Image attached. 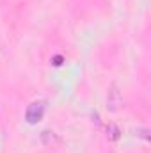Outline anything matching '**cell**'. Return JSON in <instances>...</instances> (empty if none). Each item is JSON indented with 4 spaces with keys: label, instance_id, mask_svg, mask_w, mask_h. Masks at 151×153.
Here are the masks:
<instances>
[{
    "label": "cell",
    "instance_id": "obj_4",
    "mask_svg": "<svg viewBox=\"0 0 151 153\" xmlns=\"http://www.w3.org/2000/svg\"><path fill=\"white\" fill-rule=\"evenodd\" d=\"M107 134H109V139H112V141H117L119 139V128L115 126V125H109L107 126Z\"/></svg>",
    "mask_w": 151,
    "mask_h": 153
},
{
    "label": "cell",
    "instance_id": "obj_2",
    "mask_svg": "<svg viewBox=\"0 0 151 153\" xmlns=\"http://www.w3.org/2000/svg\"><path fill=\"white\" fill-rule=\"evenodd\" d=\"M121 103H123V94H121L119 87L115 84H112L109 89V94H107V109L110 112H115V111H119Z\"/></svg>",
    "mask_w": 151,
    "mask_h": 153
},
{
    "label": "cell",
    "instance_id": "obj_1",
    "mask_svg": "<svg viewBox=\"0 0 151 153\" xmlns=\"http://www.w3.org/2000/svg\"><path fill=\"white\" fill-rule=\"evenodd\" d=\"M43 116H44V103H43V102H34V103H30V105L27 107V111H25V119H27V123H30V125L39 123V121L43 119Z\"/></svg>",
    "mask_w": 151,
    "mask_h": 153
},
{
    "label": "cell",
    "instance_id": "obj_3",
    "mask_svg": "<svg viewBox=\"0 0 151 153\" xmlns=\"http://www.w3.org/2000/svg\"><path fill=\"white\" fill-rule=\"evenodd\" d=\"M41 141H43V144L48 146V148H53V146H57V144L61 143L59 137H57V134L52 132V130H44V132L41 134Z\"/></svg>",
    "mask_w": 151,
    "mask_h": 153
},
{
    "label": "cell",
    "instance_id": "obj_5",
    "mask_svg": "<svg viewBox=\"0 0 151 153\" xmlns=\"http://www.w3.org/2000/svg\"><path fill=\"white\" fill-rule=\"evenodd\" d=\"M52 62H53V66H61V64H62V57H61V55H55V57L52 59Z\"/></svg>",
    "mask_w": 151,
    "mask_h": 153
}]
</instances>
